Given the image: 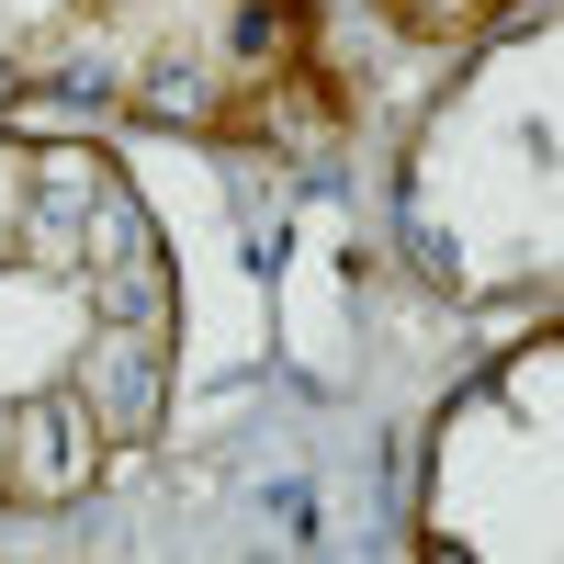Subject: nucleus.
Segmentation results:
<instances>
[{
	"instance_id": "20e7f679",
	"label": "nucleus",
	"mask_w": 564,
	"mask_h": 564,
	"mask_svg": "<svg viewBox=\"0 0 564 564\" xmlns=\"http://www.w3.org/2000/svg\"><path fill=\"white\" fill-rule=\"evenodd\" d=\"M406 542L441 564H553L564 553V327L520 316L417 430Z\"/></svg>"
},
{
	"instance_id": "7ed1b4c3",
	"label": "nucleus",
	"mask_w": 564,
	"mask_h": 564,
	"mask_svg": "<svg viewBox=\"0 0 564 564\" xmlns=\"http://www.w3.org/2000/svg\"><path fill=\"white\" fill-rule=\"evenodd\" d=\"M395 260L463 316H553L564 282V12L520 0L395 148Z\"/></svg>"
},
{
	"instance_id": "39448f33",
	"label": "nucleus",
	"mask_w": 564,
	"mask_h": 564,
	"mask_svg": "<svg viewBox=\"0 0 564 564\" xmlns=\"http://www.w3.org/2000/svg\"><path fill=\"white\" fill-rule=\"evenodd\" d=\"M361 12L384 23L395 45H430V57H441V45H475V34H497L508 12H520V0H361Z\"/></svg>"
},
{
	"instance_id": "f257e3e1",
	"label": "nucleus",
	"mask_w": 564,
	"mask_h": 564,
	"mask_svg": "<svg viewBox=\"0 0 564 564\" xmlns=\"http://www.w3.org/2000/svg\"><path fill=\"white\" fill-rule=\"evenodd\" d=\"M181 384V260L79 124H0V508H79L148 463Z\"/></svg>"
},
{
	"instance_id": "f03ea898",
	"label": "nucleus",
	"mask_w": 564,
	"mask_h": 564,
	"mask_svg": "<svg viewBox=\"0 0 564 564\" xmlns=\"http://www.w3.org/2000/svg\"><path fill=\"white\" fill-rule=\"evenodd\" d=\"M294 159L350 124L327 0H0V124Z\"/></svg>"
}]
</instances>
